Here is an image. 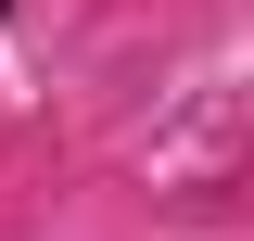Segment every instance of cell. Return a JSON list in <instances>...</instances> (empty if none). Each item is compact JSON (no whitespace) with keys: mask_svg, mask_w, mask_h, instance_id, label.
I'll return each instance as SVG.
<instances>
[{"mask_svg":"<svg viewBox=\"0 0 254 241\" xmlns=\"http://www.w3.org/2000/svg\"><path fill=\"white\" fill-rule=\"evenodd\" d=\"M0 13H13V0H0Z\"/></svg>","mask_w":254,"mask_h":241,"instance_id":"1","label":"cell"}]
</instances>
